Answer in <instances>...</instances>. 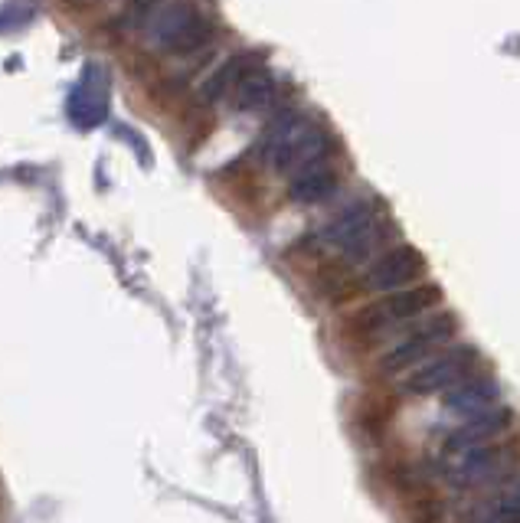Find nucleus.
<instances>
[{
  "label": "nucleus",
  "instance_id": "nucleus-11",
  "mask_svg": "<svg viewBox=\"0 0 520 523\" xmlns=\"http://www.w3.org/2000/svg\"><path fill=\"white\" fill-rule=\"evenodd\" d=\"M279 96V79L265 66H256L252 72H246V79L236 86L232 92V102H236V111H262L275 102Z\"/></svg>",
  "mask_w": 520,
  "mask_h": 523
},
{
  "label": "nucleus",
  "instance_id": "nucleus-12",
  "mask_svg": "<svg viewBox=\"0 0 520 523\" xmlns=\"http://www.w3.org/2000/svg\"><path fill=\"white\" fill-rule=\"evenodd\" d=\"M256 66H259V59L252 53L229 56V59L203 82V102H219V98H226L229 92H236V86L246 79V72H252Z\"/></svg>",
  "mask_w": 520,
  "mask_h": 523
},
{
  "label": "nucleus",
  "instance_id": "nucleus-9",
  "mask_svg": "<svg viewBox=\"0 0 520 523\" xmlns=\"http://www.w3.org/2000/svg\"><path fill=\"white\" fill-rule=\"evenodd\" d=\"M514 426V413L505 409V405H495L488 413L474 415L464 426H458L452 436L445 438V455L458 458V455L472 452V448H481V445H491L495 438H501L507 428Z\"/></svg>",
  "mask_w": 520,
  "mask_h": 523
},
{
  "label": "nucleus",
  "instance_id": "nucleus-2",
  "mask_svg": "<svg viewBox=\"0 0 520 523\" xmlns=\"http://www.w3.org/2000/svg\"><path fill=\"white\" fill-rule=\"evenodd\" d=\"M148 40L164 53L190 56L213 40V24L190 0H170L148 16Z\"/></svg>",
  "mask_w": 520,
  "mask_h": 523
},
{
  "label": "nucleus",
  "instance_id": "nucleus-1",
  "mask_svg": "<svg viewBox=\"0 0 520 523\" xmlns=\"http://www.w3.org/2000/svg\"><path fill=\"white\" fill-rule=\"evenodd\" d=\"M324 151H328V135L298 111H281L279 118H272V125L265 128L262 141H259V154L275 170L291 177L321 164Z\"/></svg>",
  "mask_w": 520,
  "mask_h": 523
},
{
  "label": "nucleus",
  "instance_id": "nucleus-5",
  "mask_svg": "<svg viewBox=\"0 0 520 523\" xmlns=\"http://www.w3.org/2000/svg\"><path fill=\"white\" fill-rule=\"evenodd\" d=\"M520 461V448L511 442H491L481 445V448H472L455 458L452 465V481L462 484V487H478V484H488L505 477L507 471L517 468Z\"/></svg>",
  "mask_w": 520,
  "mask_h": 523
},
{
  "label": "nucleus",
  "instance_id": "nucleus-15",
  "mask_svg": "<svg viewBox=\"0 0 520 523\" xmlns=\"http://www.w3.org/2000/svg\"><path fill=\"white\" fill-rule=\"evenodd\" d=\"M69 118H73L79 128H96L98 121L105 118V92L102 88H92L86 82V86L69 98Z\"/></svg>",
  "mask_w": 520,
  "mask_h": 523
},
{
  "label": "nucleus",
  "instance_id": "nucleus-4",
  "mask_svg": "<svg viewBox=\"0 0 520 523\" xmlns=\"http://www.w3.org/2000/svg\"><path fill=\"white\" fill-rule=\"evenodd\" d=\"M455 331H458L455 314L433 317V321H425L423 327H416V331L409 333V337H403L396 347L386 350L383 357L376 360V370H380V373H403V370H409V366H416L423 357L435 354V347H442V344L452 341V337H455Z\"/></svg>",
  "mask_w": 520,
  "mask_h": 523
},
{
  "label": "nucleus",
  "instance_id": "nucleus-10",
  "mask_svg": "<svg viewBox=\"0 0 520 523\" xmlns=\"http://www.w3.org/2000/svg\"><path fill=\"white\" fill-rule=\"evenodd\" d=\"M445 413L462 415V419H474V415L488 413L497 405V386L491 380H462L448 389L445 399Z\"/></svg>",
  "mask_w": 520,
  "mask_h": 523
},
{
  "label": "nucleus",
  "instance_id": "nucleus-13",
  "mask_svg": "<svg viewBox=\"0 0 520 523\" xmlns=\"http://www.w3.org/2000/svg\"><path fill=\"white\" fill-rule=\"evenodd\" d=\"M334 190H337V177L334 170L324 164L308 167V170L291 177L289 183V197L295 200V203H321V200H328Z\"/></svg>",
  "mask_w": 520,
  "mask_h": 523
},
{
  "label": "nucleus",
  "instance_id": "nucleus-7",
  "mask_svg": "<svg viewBox=\"0 0 520 523\" xmlns=\"http://www.w3.org/2000/svg\"><path fill=\"white\" fill-rule=\"evenodd\" d=\"M321 239H324V246H334L337 252H344L347 259H363V255L376 246L380 230H376V220L367 207H353L337 216Z\"/></svg>",
  "mask_w": 520,
  "mask_h": 523
},
{
  "label": "nucleus",
  "instance_id": "nucleus-14",
  "mask_svg": "<svg viewBox=\"0 0 520 523\" xmlns=\"http://www.w3.org/2000/svg\"><path fill=\"white\" fill-rule=\"evenodd\" d=\"M478 520H484V523H520V477L507 484L497 497H491V500L481 504Z\"/></svg>",
  "mask_w": 520,
  "mask_h": 523
},
{
  "label": "nucleus",
  "instance_id": "nucleus-3",
  "mask_svg": "<svg viewBox=\"0 0 520 523\" xmlns=\"http://www.w3.org/2000/svg\"><path fill=\"white\" fill-rule=\"evenodd\" d=\"M439 298H442L439 285H419V288H406V292H390L383 294L380 302L357 311V314L351 317V324L357 333H373L380 331V327L413 321V317H419L423 311L433 308Z\"/></svg>",
  "mask_w": 520,
  "mask_h": 523
},
{
  "label": "nucleus",
  "instance_id": "nucleus-6",
  "mask_svg": "<svg viewBox=\"0 0 520 523\" xmlns=\"http://www.w3.org/2000/svg\"><path fill=\"white\" fill-rule=\"evenodd\" d=\"M474 360H478L474 347L445 350L442 357L429 360V364L419 366V370H409L403 389H406V393H413V396H433V393H445V389H452L455 383L468 380V373H472Z\"/></svg>",
  "mask_w": 520,
  "mask_h": 523
},
{
  "label": "nucleus",
  "instance_id": "nucleus-8",
  "mask_svg": "<svg viewBox=\"0 0 520 523\" xmlns=\"http://www.w3.org/2000/svg\"><path fill=\"white\" fill-rule=\"evenodd\" d=\"M425 272V259L419 249L413 246H396L386 255L373 262L367 269V278H363V288L367 292H396L400 285H409L413 278H419Z\"/></svg>",
  "mask_w": 520,
  "mask_h": 523
}]
</instances>
